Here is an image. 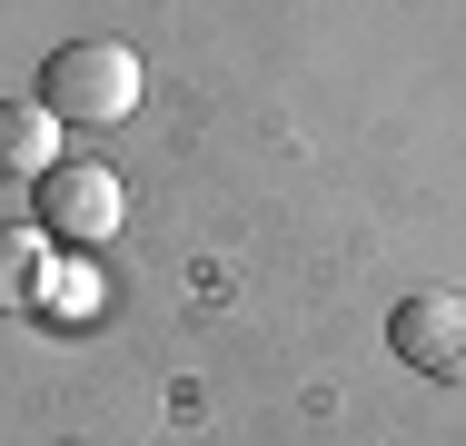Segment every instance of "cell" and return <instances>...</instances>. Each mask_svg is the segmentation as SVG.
<instances>
[{
	"mask_svg": "<svg viewBox=\"0 0 466 446\" xmlns=\"http://www.w3.org/2000/svg\"><path fill=\"white\" fill-rule=\"evenodd\" d=\"M387 348L407 357L417 377H437V387H466V298H457V288H417V298H397Z\"/></svg>",
	"mask_w": 466,
	"mask_h": 446,
	"instance_id": "3",
	"label": "cell"
},
{
	"mask_svg": "<svg viewBox=\"0 0 466 446\" xmlns=\"http://www.w3.org/2000/svg\"><path fill=\"white\" fill-rule=\"evenodd\" d=\"M50 278V228H0V308H40Z\"/></svg>",
	"mask_w": 466,
	"mask_h": 446,
	"instance_id": "5",
	"label": "cell"
},
{
	"mask_svg": "<svg viewBox=\"0 0 466 446\" xmlns=\"http://www.w3.org/2000/svg\"><path fill=\"white\" fill-rule=\"evenodd\" d=\"M99 308H109V278H99L90 258H50V278H40V318H60V328H70V318H80V328H90Z\"/></svg>",
	"mask_w": 466,
	"mask_h": 446,
	"instance_id": "6",
	"label": "cell"
},
{
	"mask_svg": "<svg viewBox=\"0 0 466 446\" xmlns=\"http://www.w3.org/2000/svg\"><path fill=\"white\" fill-rule=\"evenodd\" d=\"M60 159H70V129H60L40 99H10V109H0V169L10 178H50Z\"/></svg>",
	"mask_w": 466,
	"mask_h": 446,
	"instance_id": "4",
	"label": "cell"
},
{
	"mask_svg": "<svg viewBox=\"0 0 466 446\" xmlns=\"http://www.w3.org/2000/svg\"><path fill=\"white\" fill-rule=\"evenodd\" d=\"M139 50H119V40H70V50H50V70H40V109L60 119V129H119L129 109H139Z\"/></svg>",
	"mask_w": 466,
	"mask_h": 446,
	"instance_id": "1",
	"label": "cell"
},
{
	"mask_svg": "<svg viewBox=\"0 0 466 446\" xmlns=\"http://www.w3.org/2000/svg\"><path fill=\"white\" fill-rule=\"evenodd\" d=\"M119 218H129V188H119V169H109V159H60V169L40 178V228H50V238L99 248Z\"/></svg>",
	"mask_w": 466,
	"mask_h": 446,
	"instance_id": "2",
	"label": "cell"
}]
</instances>
